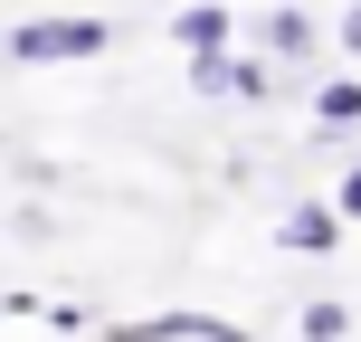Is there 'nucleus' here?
<instances>
[{
  "label": "nucleus",
  "instance_id": "obj_1",
  "mask_svg": "<svg viewBox=\"0 0 361 342\" xmlns=\"http://www.w3.org/2000/svg\"><path fill=\"white\" fill-rule=\"evenodd\" d=\"M0 48L19 67H76V57H105L114 48V19H86V10H57V19H19Z\"/></svg>",
  "mask_w": 361,
  "mask_h": 342
},
{
  "label": "nucleus",
  "instance_id": "obj_2",
  "mask_svg": "<svg viewBox=\"0 0 361 342\" xmlns=\"http://www.w3.org/2000/svg\"><path fill=\"white\" fill-rule=\"evenodd\" d=\"M105 342H247L219 314H143V324H105Z\"/></svg>",
  "mask_w": 361,
  "mask_h": 342
},
{
  "label": "nucleus",
  "instance_id": "obj_3",
  "mask_svg": "<svg viewBox=\"0 0 361 342\" xmlns=\"http://www.w3.org/2000/svg\"><path fill=\"white\" fill-rule=\"evenodd\" d=\"M276 238H286L295 257H333V248H343V219H333V200H305V209H286Z\"/></svg>",
  "mask_w": 361,
  "mask_h": 342
},
{
  "label": "nucleus",
  "instance_id": "obj_4",
  "mask_svg": "<svg viewBox=\"0 0 361 342\" xmlns=\"http://www.w3.org/2000/svg\"><path fill=\"white\" fill-rule=\"evenodd\" d=\"M171 38H180L190 57H219V48H228V10H219V0H200V10L171 19Z\"/></svg>",
  "mask_w": 361,
  "mask_h": 342
},
{
  "label": "nucleus",
  "instance_id": "obj_5",
  "mask_svg": "<svg viewBox=\"0 0 361 342\" xmlns=\"http://www.w3.org/2000/svg\"><path fill=\"white\" fill-rule=\"evenodd\" d=\"M314 48H324V29L305 10H267V57H314Z\"/></svg>",
  "mask_w": 361,
  "mask_h": 342
},
{
  "label": "nucleus",
  "instance_id": "obj_6",
  "mask_svg": "<svg viewBox=\"0 0 361 342\" xmlns=\"http://www.w3.org/2000/svg\"><path fill=\"white\" fill-rule=\"evenodd\" d=\"M305 342H352V305L343 295H314L305 305Z\"/></svg>",
  "mask_w": 361,
  "mask_h": 342
},
{
  "label": "nucleus",
  "instance_id": "obj_7",
  "mask_svg": "<svg viewBox=\"0 0 361 342\" xmlns=\"http://www.w3.org/2000/svg\"><path fill=\"white\" fill-rule=\"evenodd\" d=\"M314 124H324V133L361 124V86H314Z\"/></svg>",
  "mask_w": 361,
  "mask_h": 342
},
{
  "label": "nucleus",
  "instance_id": "obj_8",
  "mask_svg": "<svg viewBox=\"0 0 361 342\" xmlns=\"http://www.w3.org/2000/svg\"><path fill=\"white\" fill-rule=\"evenodd\" d=\"M267 57H219V95H267Z\"/></svg>",
  "mask_w": 361,
  "mask_h": 342
},
{
  "label": "nucleus",
  "instance_id": "obj_9",
  "mask_svg": "<svg viewBox=\"0 0 361 342\" xmlns=\"http://www.w3.org/2000/svg\"><path fill=\"white\" fill-rule=\"evenodd\" d=\"M333 219H361V171H343V209Z\"/></svg>",
  "mask_w": 361,
  "mask_h": 342
},
{
  "label": "nucleus",
  "instance_id": "obj_10",
  "mask_svg": "<svg viewBox=\"0 0 361 342\" xmlns=\"http://www.w3.org/2000/svg\"><path fill=\"white\" fill-rule=\"evenodd\" d=\"M343 57H361V0L343 10Z\"/></svg>",
  "mask_w": 361,
  "mask_h": 342
}]
</instances>
